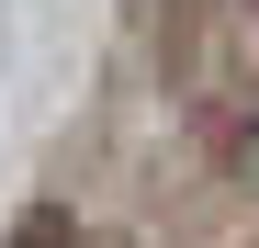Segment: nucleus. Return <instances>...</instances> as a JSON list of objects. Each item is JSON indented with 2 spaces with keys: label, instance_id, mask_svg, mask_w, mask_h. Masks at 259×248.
I'll return each mask as SVG.
<instances>
[{
  "label": "nucleus",
  "instance_id": "obj_1",
  "mask_svg": "<svg viewBox=\"0 0 259 248\" xmlns=\"http://www.w3.org/2000/svg\"><path fill=\"white\" fill-rule=\"evenodd\" d=\"M12 248H79V237H68L57 215H34V226H12Z\"/></svg>",
  "mask_w": 259,
  "mask_h": 248
}]
</instances>
